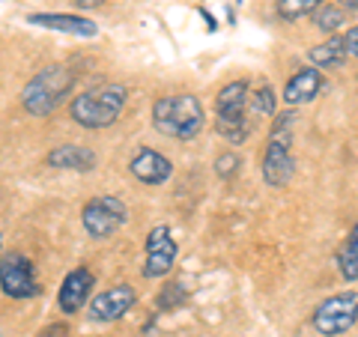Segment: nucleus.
<instances>
[{
  "mask_svg": "<svg viewBox=\"0 0 358 337\" xmlns=\"http://www.w3.org/2000/svg\"><path fill=\"white\" fill-rule=\"evenodd\" d=\"M126 99H129V89L122 84H99L72 99L69 114L81 129H108L120 120Z\"/></svg>",
  "mask_w": 358,
  "mask_h": 337,
  "instance_id": "f257e3e1",
  "label": "nucleus"
},
{
  "mask_svg": "<svg viewBox=\"0 0 358 337\" xmlns=\"http://www.w3.org/2000/svg\"><path fill=\"white\" fill-rule=\"evenodd\" d=\"M206 122V110L200 105V99L192 93H179V96H164L152 105V126L167 138L176 141H192L194 134H200Z\"/></svg>",
  "mask_w": 358,
  "mask_h": 337,
  "instance_id": "f03ea898",
  "label": "nucleus"
},
{
  "mask_svg": "<svg viewBox=\"0 0 358 337\" xmlns=\"http://www.w3.org/2000/svg\"><path fill=\"white\" fill-rule=\"evenodd\" d=\"M75 87V75L66 66H45L21 89V105L33 117H48Z\"/></svg>",
  "mask_w": 358,
  "mask_h": 337,
  "instance_id": "7ed1b4c3",
  "label": "nucleus"
},
{
  "mask_svg": "<svg viewBox=\"0 0 358 337\" xmlns=\"http://www.w3.org/2000/svg\"><path fill=\"white\" fill-rule=\"evenodd\" d=\"M293 129H296V114H278L272 134H268L266 152H263V179L272 188L287 185L296 173V159H293Z\"/></svg>",
  "mask_w": 358,
  "mask_h": 337,
  "instance_id": "20e7f679",
  "label": "nucleus"
},
{
  "mask_svg": "<svg viewBox=\"0 0 358 337\" xmlns=\"http://www.w3.org/2000/svg\"><path fill=\"white\" fill-rule=\"evenodd\" d=\"M245 108H248V81L227 84L215 99V114H218L215 129L221 138H227V143H242L248 138L251 122Z\"/></svg>",
  "mask_w": 358,
  "mask_h": 337,
  "instance_id": "39448f33",
  "label": "nucleus"
},
{
  "mask_svg": "<svg viewBox=\"0 0 358 337\" xmlns=\"http://www.w3.org/2000/svg\"><path fill=\"white\" fill-rule=\"evenodd\" d=\"M358 322V293L346 289V293L329 296L322 305L313 310V329L322 337H341Z\"/></svg>",
  "mask_w": 358,
  "mask_h": 337,
  "instance_id": "423d86ee",
  "label": "nucleus"
},
{
  "mask_svg": "<svg viewBox=\"0 0 358 337\" xmlns=\"http://www.w3.org/2000/svg\"><path fill=\"white\" fill-rule=\"evenodd\" d=\"M129 209L120 197L114 194H105V197H93L90 203L81 209V221H84V230L93 236V239H105V236L117 233L122 224H126Z\"/></svg>",
  "mask_w": 358,
  "mask_h": 337,
  "instance_id": "0eeeda50",
  "label": "nucleus"
},
{
  "mask_svg": "<svg viewBox=\"0 0 358 337\" xmlns=\"http://www.w3.org/2000/svg\"><path fill=\"white\" fill-rule=\"evenodd\" d=\"M0 289L13 299H36L39 296V284L33 278V263L24 254H6L0 260Z\"/></svg>",
  "mask_w": 358,
  "mask_h": 337,
  "instance_id": "6e6552de",
  "label": "nucleus"
},
{
  "mask_svg": "<svg viewBox=\"0 0 358 337\" xmlns=\"http://www.w3.org/2000/svg\"><path fill=\"white\" fill-rule=\"evenodd\" d=\"M176 242L171 236V227L159 224L150 236H147V266H143V275L147 278H164L176 263Z\"/></svg>",
  "mask_w": 358,
  "mask_h": 337,
  "instance_id": "1a4fd4ad",
  "label": "nucleus"
},
{
  "mask_svg": "<svg viewBox=\"0 0 358 337\" xmlns=\"http://www.w3.org/2000/svg\"><path fill=\"white\" fill-rule=\"evenodd\" d=\"M134 299L138 296H134L131 287H126V284L110 287V289H105V293H99L93 299V305H90V320L93 322H117L131 310Z\"/></svg>",
  "mask_w": 358,
  "mask_h": 337,
  "instance_id": "9d476101",
  "label": "nucleus"
},
{
  "mask_svg": "<svg viewBox=\"0 0 358 337\" xmlns=\"http://www.w3.org/2000/svg\"><path fill=\"white\" fill-rule=\"evenodd\" d=\"M129 171H131L134 179H141L143 185H162V182L171 179L173 164H171V159H164L162 152H155L150 147H141L138 155L129 162Z\"/></svg>",
  "mask_w": 358,
  "mask_h": 337,
  "instance_id": "9b49d317",
  "label": "nucleus"
},
{
  "mask_svg": "<svg viewBox=\"0 0 358 337\" xmlns=\"http://www.w3.org/2000/svg\"><path fill=\"white\" fill-rule=\"evenodd\" d=\"M90 289H93V272L90 268H72L69 275L63 278L60 284V293H57V305L63 313H78L84 308V301L90 296Z\"/></svg>",
  "mask_w": 358,
  "mask_h": 337,
  "instance_id": "f8f14e48",
  "label": "nucleus"
},
{
  "mask_svg": "<svg viewBox=\"0 0 358 337\" xmlns=\"http://www.w3.org/2000/svg\"><path fill=\"white\" fill-rule=\"evenodd\" d=\"M45 162H48L54 171L90 173V171L96 167V152L87 150V147H78V143H63V147H54Z\"/></svg>",
  "mask_w": 358,
  "mask_h": 337,
  "instance_id": "ddd939ff",
  "label": "nucleus"
},
{
  "mask_svg": "<svg viewBox=\"0 0 358 337\" xmlns=\"http://www.w3.org/2000/svg\"><path fill=\"white\" fill-rule=\"evenodd\" d=\"M322 72L320 69H299L284 87V102L287 105H308L320 96L322 89Z\"/></svg>",
  "mask_w": 358,
  "mask_h": 337,
  "instance_id": "4468645a",
  "label": "nucleus"
},
{
  "mask_svg": "<svg viewBox=\"0 0 358 337\" xmlns=\"http://www.w3.org/2000/svg\"><path fill=\"white\" fill-rule=\"evenodd\" d=\"M30 24L45 27V30H57V33H72V36H96L99 27L90 18L81 15H54V13H39V15H27Z\"/></svg>",
  "mask_w": 358,
  "mask_h": 337,
  "instance_id": "2eb2a0df",
  "label": "nucleus"
},
{
  "mask_svg": "<svg viewBox=\"0 0 358 337\" xmlns=\"http://www.w3.org/2000/svg\"><path fill=\"white\" fill-rule=\"evenodd\" d=\"M346 60V42L343 36H331L322 45H313L310 48V63L317 69H338V66Z\"/></svg>",
  "mask_w": 358,
  "mask_h": 337,
  "instance_id": "dca6fc26",
  "label": "nucleus"
},
{
  "mask_svg": "<svg viewBox=\"0 0 358 337\" xmlns=\"http://www.w3.org/2000/svg\"><path fill=\"white\" fill-rule=\"evenodd\" d=\"M338 268H341L343 280H358V221L350 233V239L343 242V248L338 254Z\"/></svg>",
  "mask_w": 358,
  "mask_h": 337,
  "instance_id": "f3484780",
  "label": "nucleus"
},
{
  "mask_svg": "<svg viewBox=\"0 0 358 337\" xmlns=\"http://www.w3.org/2000/svg\"><path fill=\"white\" fill-rule=\"evenodd\" d=\"M320 3H326V0H275V9H278V15L281 18L296 21V18L310 15Z\"/></svg>",
  "mask_w": 358,
  "mask_h": 337,
  "instance_id": "a211bd4d",
  "label": "nucleus"
},
{
  "mask_svg": "<svg viewBox=\"0 0 358 337\" xmlns=\"http://www.w3.org/2000/svg\"><path fill=\"white\" fill-rule=\"evenodd\" d=\"M310 18H313V24H317L320 30L331 33V30H338V27L343 24V9L334 6V3H320V6L310 13Z\"/></svg>",
  "mask_w": 358,
  "mask_h": 337,
  "instance_id": "6ab92c4d",
  "label": "nucleus"
},
{
  "mask_svg": "<svg viewBox=\"0 0 358 337\" xmlns=\"http://www.w3.org/2000/svg\"><path fill=\"white\" fill-rule=\"evenodd\" d=\"M248 105L254 110H260V114H275V108H278L275 89L268 87V84H260L257 89H251V93H248Z\"/></svg>",
  "mask_w": 358,
  "mask_h": 337,
  "instance_id": "aec40b11",
  "label": "nucleus"
},
{
  "mask_svg": "<svg viewBox=\"0 0 358 337\" xmlns=\"http://www.w3.org/2000/svg\"><path fill=\"white\" fill-rule=\"evenodd\" d=\"M185 301V289L179 284H167L162 293H159V310H173Z\"/></svg>",
  "mask_w": 358,
  "mask_h": 337,
  "instance_id": "412c9836",
  "label": "nucleus"
},
{
  "mask_svg": "<svg viewBox=\"0 0 358 337\" xmlns=\"http://www.w3.org/2000/svg\"><path fill=\"white\" fill-rule=\"evenodd\" d=\"M215 171H218L221 179L236 176V171H239V155H236V152H224V155H218V159H215Z\"/></svg>",
  "mask_w": 358,
  "mask_h": 337,
  "instance_id": "4be33fe9",
  "label": "nucleus"
},
{
  "mask_svg": "<svg viewBox=\"0 0 358 337\" xmlns=\"http://www.w3.org/2000/svg\"><path fill=\"white\" fill-rule=\"evenodd\" d=\"M343 42H346V54H350V57H358V27L346 30Z\"/></svg>",
  "mask_w": 358,
  "mask_h": 337,
  "instance_id": "5701e85b",
  "label": "nucleus"
},
{
  "mask_svg": "<svg viewBox=\"0 0 358 337\" xmlns=\"http://www.w3.org/2000/svg\"><path fill=\"white\" fill-rule=\"evenodd\" d=\"M66 334H69V329L60 325V322H54V325H48V329H42L36 337H66Z\"/></svg>",
  "mask_w": 358,
  "mask_h": 337,
  "instance_id": "b1692460",
  "label": "nucleus"
},
{
  "mask_svg": "<svg viewBox=\"0 0 358 337\" xmlns=\"http://www.w3.org/2000/svg\"><path fill=\"white\" fill-rule=\"evenodd\" d=\"M341 9L343 13H358V0H341Z\"/></svg>",
  "mask_w": 358,
  "mask_h": 337,
  "instance_id": "393cba45",
  "label": "nucleus"
}]
</instances>
